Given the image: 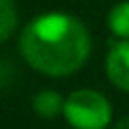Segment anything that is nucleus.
<instances>
[{"label":"nucleus","mask_w":129,"mask_h":129,"mask_svg":"<svg viewBox=\"0 0 129 129\" xmlns=\"http://www.w3.org/2000/svg\"><path fill=\"white\" fill-rule=\"evenodd\" d=\"M20 54L46 77L77 73L91 54L87 26L67 12H44L20 32Z\"/></svg>","instance_id":"nucleus-1"},{"label":"nucleus","mask_w":129,"mask_h":129,"mask_svg":"<svg viewBox=\"0 0 129 129\" xmlns=\"http://www.w3.org/2000/svg\"><path fill=\"white\" fill-rule=\"evenodd\" d=\"M62 115L73 129H107L113 117V109L103 93L93 89H79L64 99Z\"/></svg>","instance_id":"nucleus-2"},{"label":"nucleus","mask_w":129,"mask_h":129,"mask_svg":"<svg viewBox=\"0 0 129 129\" xmlns=\"http://www.w3.org/2000/svg\"><path fill=\"white\" fill-rule=\"evenodd\" d=\"M105 71L113 87L129 93V40H117L109 48Z\"/></svg>","instance_id":"nucleus-3"},{"label":"nucleus","mask_w":129,"mask_h":129,"mask_svg":"<svg viewBox=\"0 0 129 129\" xmlns=\"http://www.w3.org/2000/svg\"><path fill=\"white\" fill-rule=\"evenodd\" d=\"M32 109L36 111V115H40L42 119H54L56 115L62 113L64 109V99L50 89H44L40 93L34 95L32 99Z\"/></svg>","instance_id":"nucleus-4"},{"label":"nucleus","mask_w":129,"mask_h":129,"mask_svg":"<svg viewBox=\"0 0 129 129\" xmlns=\"http://www.w3.org/2000/svg\"><path fill=\"white\" fill-rule=\"evenodd\" d=\"M109 30L121 38V40H129V0L117 2L111 10H109Z\"/></svg>","instance_id":"nucleus-5"},{"label":"nucleus","mask_w":129,"mask_h":129,"mask_svg":"<svg viewBox=\"0 0 129 129\" xmlns=\"http://www.w3.org/2000/svg\"><path fill=\"white\" fill-rule=\"evenodd\" d=\"M18 24V10L14 0H0V42H6Z\"/></svg>","instance_id":"nucleus-6"}]
</instances>
